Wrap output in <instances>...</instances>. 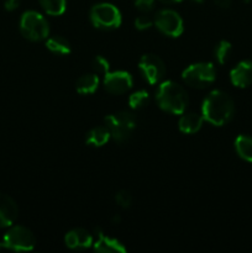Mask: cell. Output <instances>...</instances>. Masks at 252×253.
Here are the masks:
<instances>
[{
  "instance_id": "obj_23",
  "label": "cell",
  "mask_w": 252,
  "mask_h": 253,
  "mask_svg": "<svg viewBox=\"0 0 252 253\" xmlns=\"http://www.w3.org/2000/svg\"><path fill=\"white\" fill-rule=\"evenodd\" d=\"M91 67H93L94 72H95L96 74H104V76L108 73L109 68H110L109 61L103 56L94 57L93 62H91Z\"/></svg>"
},
{
  "instance_id": "obj_11",
  "label": "cell",
  "mask_w": 252,
  "mask_h": 253,
  "mask_svg": "<svg viewBox=\"0 0 252 253\" xmlns=\"http://www.w3.org/2000/svg\"><path fill=\"white\" fill-rule=\"evenodd\" d=\"M19 208L10 195L0 193V229L11 226L17 219Z\"/></svg>"
},
{
  "instance_id": "obj_1",
  "label": "cell",
  "mask_w": 252,
  "mask_h": 253,
  "mask_svg": "<svg viewBox=\"0 0 252 253\" xmlns=\"http://www.w3.org/2000/svg\"><path fill=\"white\" fill-rule=\"evenodd\" d=\"M235 113L234 100L225 91L212 90L203 101L202 115L205 121L215 126L226 125Z\"/></svg>"
},
{
  "instance_id": "obj_21",
  "label": "cell",
  "mask_w": 252,
  "mask_h": 253,
  "mask_svg": "<svg viewBox=\"0 0 252 253\" xmlns=\"http://www.w3.org/2000/svg\"><path fill=\"white\" fill-rule=\"evenodd\" d=\"M150 103V94L146 90H137L133 91L130 96H128V105L133 110H138V109L145 108Z\"/></svg>"
},
{
  "instance_id": "obj_15",
  "label": "cell",
  "mask_w": 252,
  "mask_h": 253,
  "mask_svg": "<svg viewBox=\"0 0 252 253\" xmlns=\"http://www.w3.org/2000/svg\"><path fill=\"white\" fill-rule=\"evenodd\" d=\"M203 121V115L195 113L185 114L178 121V127L183 133H195L202 128Z\"/></svg>"
},
{
  "instance_id": "obj_20",
  "label": "cell",
  "mask_w": 252,
  "mask_h": 253,
  "mask_svg": "<svg viewBox=\"0 0 252 253\" xmlns=\"http://www.w3.org/2000/svg\"><path fill=\"white\" fill-rule=\"evenodd\" d=\"M39 2L43 11L52 16H59L66 11V0H39Z\"/></svg>"
},
{
  "instance_id": "obj_18",
  "label": "cell",
  "mask_w": 252,
  "mask_h": 253,
  "mask_svg": "<svg viewBox=\"0 0 252 253\" xmlns=\"http://www.w3.org/2000/svg\"><path fill=\"white\" fill-rule=\"evenodd\" d=\"M235 150L239 155L240 158H242L246 162L252 163V137L249 135H239L235 140Z\"/></svg>"
},
{
  "instance_id": "obj_2",
  "label": "cell",
  "mask_w": 252,
  "mask_h": 253,
  "mask_svg": "<svg viewBox=\"0 0 252 253\" xmlns=\"http://www.w3.org/2000/svg\"><path fill=\"white\" fill-rule=\"evenodd\" d=\"M156 100L163 111L174 115H180L187 109L189 98L180 84L173 81H166L158 85L156 91Z\"/></svg>"
},
{
  "instance_id": "obj_7",
  "label": "cell",
  "mask_w": 252,
  "mask_h": 253,
  "mask_svg": "<svg viewBox=\"0 0 252 253\" xmlns=\"http://www.w3.org/2000/svg\"><path fill=\"white\" fill-rule=\"evenodd\" d=\"M89 17L94 27L100 30L118 29L121 25V12L110 2H99L90 9Z\"/></svg>"
},
{
  "instance_id": "obj_5",
  "label": "cell",
  "mask_w": 252,
  "mask_h": 253,
  "mask_svg": "<svg viewBox=\"0 0 252 253\" xmlns=\"http://www.w3.org/2000/svg\"><path fill=\"white\" fill-rule=\"evenodd\" d=\"M185 84L195 89H205L216 79V71L210 62H199L188 66L182 73Z\"/></svg>"
},
{
  "instance_id": "obj_3",
  "label": "cell",
  "mask_w": 252,
  "mask_h": 253,
  "mask_svg": "<svg viewBox=\"0 0 252 253\" xmlns=\"http://www.w3.org/2000/svg\"><path fill=\"white\" fill-rule=\"evenodd\" d=\"M105 126L110 131L111 138L116 142H125L131 137L136 128V118L130 111H119L108 115L104 120Z\"/></svg>"
},
{
  "instance_id": "obj_30",
  "label": "cell",
  "mask_w": 252,
  "mask_h": 253,
  "mask_svg": "<svg viewBox=\"0 0 252 253\" xmlns=\"http://www.w3.org/2000/svg\"><path fill=\"white\" fill-rule=\"evenodd\" d=\"M193 1H195V2H203V1H204V0H193Z\"/></svg>"
},
{
  "instance_id": "obj_13",
  "label": "cell",
  "mask_w": 252,
  "mask_h": 253,
  "mask_svg": "<svg viewBox=\"0 0 252 253\" xmlns=\"http://www.w3.org/2000/svg\"><path fill=\"white\" fill-rule=\"evenodd\" d=\"M64 242L72 250H85L93 245V236L84 229H73L67 232Z\"/></svg>"
},
{
  "instance_id": "obj_27",
  "label": "cell",
  "mask_w": 252,
  "mask_h": 253,
  "mask_svg": "<svg viewBox=\"0 0 252 253\" xmlns=\"http://www.w3.org/2000/svg\"><path fill=\"white\" fill-rule=\"evenodd\" d=\"M20 5V0H5V9L7 11H12V10L17 9Z\"/></svg>"
},
{
  "instance_id": "obj_8",
  "label": "cell",
  "mask_w": 252,
  "mask_h": 253,
  "mask_svg": "<svg viewBox=\"0 0 252 253\" xmlns=\"http://www.w3.org/2000/svg\"><path fill=\"white\" fill-rule=\"evenodd\" d=\"M153 24L158 31L169 37H178L184 31V25L180 15L172 9H162L157 11Z\"/></svg>"
},
{
  "instance_id": "obj_10",
  "label": "cell",
  "mask_w": 252,
  "mask_h": 253,
  "mask_svg": "<svg viewBox=\"0 0 252 253\" xmlns=\"http://www.w3.org/2000/svg\"><path fill=\"white\" fill-rule=\"evenodd\" d=\"M104 88L108 93L114 95H121L132 88V76L126 71L108 72L104 76Z\"/></svg>"
},
{
  "instance_id": "obj_14",
  "label": "cell",
  "mask_w": 252,
  "mask_h": 253,
  "mask_svg": "<svg viewBox=\"0 0 252 253\" xmlns=\"http://www.w3.org/2000/svg\"><path fill=\"white\" fill-rule=\"evenodd\" d=\"M98 240L94 242V249L98 252H110V253H124L126 252V247L119 240L108 236L100 230H96Z\"/></svg>"
},
{
  "instance_id": "obj_28",
  "label": "cell",
  "mask_w": 252,
  "mask_h": 253,
  "mask_svg": "<svg viewBox=\"0 0 252 253\" xmlns=\"http://www.w3.org/2000/svg\"><path fill=\"white\" fill-rule=\"evenodd\" d=\"M214 2L220 9H229L231 6V0H214Z\"/></svg>"
},
{
  "instance_id": "obj_12",
  "label": "cell",
  "mask_w": 252,
  "mask_h": 253,
  "mask_svg": "<svg viewBox=\"0 0 252 253\" xmlns=\"http://www.w3.org/2000/svg\"><path fill=\"white\" fill-rule=\"evenodd\" d=\"M230 81L237 88H247L252 84V61L246 59L236 64L230 72Z\"/></svg>"
},
{
  "instance_id": "obj_4",
  "label": "cell",
  "mask_w": 252,
  "mask_h": 253,
  "mask_svg": "<svg viewBox=\"0 0 252 253\" xmlns=\"http://www.w3.org/2000/svg\"><path fill=\"white\" fill-rule=\"evenodd\" d=\"M20 32L29 41H42L46 40L49 34L48 22L40 12L29 10L25 11L20 19Z\"/></svg>"
},
{
  "instance_id": "obj_9",
  "label": "cell",
  "mask_w": 252,
  "mask_h": 253,
  "mask_svg": "<svg viewBox=\"0 0 252 253\" xmlns=\"http://www.w3.org/2000/svg\"><path fill=\"white\" fill-rule=\"evenodd\" d=\"M138 69L143 78L150 84H157L163 79L166 74V66L162 59L152 53L143 54L138 61Z\"/></svg>"
},
{
  "instance_id": "obj_16",
  "label": "cell",
  "mask_w": 252,
  "mask_h": 253,
  "mask_svg": "<svg viewBox=\"0 0 252 253\" xmlns=\"http://www.w3.org/2000/svg\"><path fill=\"white\" fill-rule=\"evenodd\" d=\"M110 138V131L108 130L105 125L95 126L86 133L85 143L89 146H94V147H101V146L106 145Z\"/></svg>"
},
{
  "instance_id": "obj_19",
  "label": "cell",
  "mask_w": 252,
  "mask_h": 253,
  "mask_svg": "<svg viewBox=\"0 0 252 253\" xmlns=\"http://www.w3.org/2000/svg\"><path fill=\"white\" fill-rule=\"evenodd\" d=\"M46 47L49 51L57 54H68L72 51L68 40L63 36H59V35L48 37L46 41Z\"/></svg>"
},
{
  "instance_id": "obj_17",
  "label": "cell",
  "mask_w": 252,
  "mask_h": 253,
  "mask_svg": "<svg viewBox=\"0 0 252 253\" xmlns=\"http://www.w3.org/2000/svg\"><path fill=\"white\" fill-rule=\"evenodd\" d=\"M99 77L96 73L83 74L76 82V89L79 94H93L99 86Z\"/></svg>"
},
{
  "instance_id": "obj_25",
  "label": "cell",
  "mask_w": 252,
  "mask_h": 253,
  "mask_svg": "<svg viewBox=\"0 0 252 253\" xmlns=\"http://www.w3.org/2000/svg\"><path fill=\"white\" fill-rule=\"evenodd\" d=\"M153 20L151 19L147 15H140V16L136 17L135 20V27L140 31H143V30H147L152 26Z\"/></svg>"
},
{
  "instance_id": "obj_24",
  "label": "cell",
  "mask_w": 252,
  "mask_h": 253,
  "mask_svg": "<svg viewBox=\"0 0 252 253\" xmlns=\"http://www.w3.org/2000/svg\"><path fill=\"white\" fill-rule=\"evenodd\" d=\"M115 200L119 207L126 209V208H130L131 204H132V195L127 190H119L115 195Z\"/></svg>"
},
{
  "instance_id": "obj_26",
  "label": "cell",
  "mask_w": 252,
  "mask_h": 253,
  "mask_svg": "<svg viewBox=\"0 0 252 253\" xmlns=\"http://www.w3.org/2000/svg\"><path fill=\"white\" fill-rule=\"evenodd\" d=\"M155 0H135V6L138 11L147 14L153 9Z\"/></svg>"
},
{
  "instance_id": "obj_6",
  "label": "cell",
  "mask_w": 252,
  "mask_h": 253,
  "mask_svg": "<svg viewBox=\"0 0 252 253\" xmlns=\"http://www.w3.org/2000/svg\"><path fill=\"white\" fill-rule=\"evenodd\" d=\"M36 246V237L30 229L25 226H12L2 237L0 249L15 252L32 251Z\"/></svg>"
},
{
  "instance_id": "obj_22",
  "label": "cell",
  "mask_w": 252,
  "mask_h": 253,
  "mask_svg": "<svg viewBox=\"0 0 252 253\" xmlns=\"http://www.w3.org/2000/svg\"><path fill=\"white\" fill-rule=\"evenodd\" d=\"M231 51H232V46L229 41H225V40L220 41L219 43L215 46V49H214V54L217 63L220 64L226 63L230 54H231Z\"/></svg>"
},
{
  "instance_id": "obj_29",
  "label": "cell",
  "mask_w": 252,
  "mask_h": 253,
  "mask_svg": "<svg viewBox=\"0 0 252 253\" xmlns=\"http://www.w3.org/2000/svg\"><path fill=\"white\" fill-rule=\"evenodd\" d=\"M160 1L163 4H175V2H180L183 0H160Z\"/></svg>"
}]
</instances>
